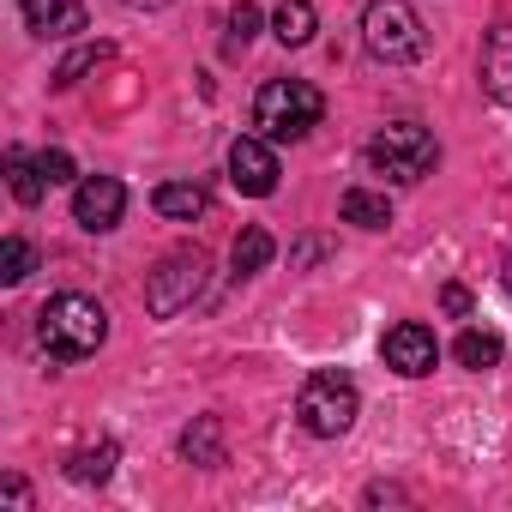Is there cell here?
<instances>
[{
  "label": "cell",
  "mask_w": 512,
  "mask_h": 512,
  "mask_svg": "<svg viewBox=\"0 0 512 512\" xmlns=\"http://www.w3.org/2000/svg\"><path fill=\"white\" fill-rule=\"evenodd\" d=\"M103 338H109V314H103L97 296L67 290V296L43 302V314H37V344H43L55 362H85V356L103 350Z\"/></svg>",
  "instance_id": "6da1fadb"
},
{
  "label": "cell",
  "mask_w": 512,
  "mask_h": 512,
  "mask_svg": "<svg viewBox=\"0 0 512 512\" xmlns=\"http://www.w3.org/2000/svg\"><path fill=\"white\" fill-rule=\"evenodd\" d=\"M500 338L494 332H482V326H464L458 332V344H452V356H458V368H470V374H488V368H500Z\"/></svg>",
  "instance_id": "e0dca14e"
},
{
  "label": "cell",
  "mask_w": 512,
  "mask_h": 512,
  "mask_svg": "<svg viewBox=\"0 0 512 512\" xmlns=\"http://www.w3.org/2000/svg\"><path fill=\"white\" fill-rule=\"evenodd\" d=\"M133 7H169V0H133Z\"/></svg>",
  "instance_id": "83f0119b"
},
{
  "label": "cell",
  "mask_w": 512,
  "mask_h": 512,
  "mask_svg": "<svg viewBox=\"0 0 512 512\" xmlns=\"http://www.w3.org/2000/svg\"><path fill=\"white\" fill-rule=\"evenodd\" d=\"M272 260H278V241H272V229H260V223H247V229L235 235V247H229V272H235V278H260Z\"/></svg>",
  "instance_id": "7c38bea8"
},
{
  "label": "cell",
  "mask_w": 512,
  "mask_h": 512,
  "mask_svg": "<svg viewBox=\"0 0 512 512\" xmlns=\"http://www.w3.org/2000/svg\"><path fill=\"white\" fill-rule=\"evenodd\" d=\"M320 121H326V97L308 79H266L253 91V127H260V139H272V145H284V139L296 145Z\"/></svg>",
  "instance_id": "7a4b0ae2"
},
{
  "label": "cell",
  "mask_w": 512,
  "mask_h": 512,
  "mask_svg": "<svg viewBox=\"0 0 512 512\" xmlns=\"http://www.w3.org/2000/svg\"><path fill=\"white\" fill-rule=\"evenodd\" d=\"M181 458L199 464V470L223 464V428H217V416H193V428L181 434Z\"/></svg>",
  "instance_id": "5bb4252c"
},
{
  "label": "cell",
  "mask_w": 512,
  "mask_h": 512,
  "mask_svg": "<svg viewBox=\"0 0 512 512\" xmlns=\"http://www.w3.org/2000/svg\"><path fill=\"white\" fill-rule=\"evenodd\" d=\"M37 169H43V181H49V187L73 181V157H67V151H37Z\"/></svg>",
  "instance_id": "603a6c76"
},
{
  "label": "cell",
  "mask_w": 512,
  "mask_h": 512,
  "mask_svg": "<svg viewBox=\"0 0 512 512\" xmlns=\"http://www.w3.org/2000/svg\"><path fill=\"white\" fill-rule=\"evenodd\" d=\"M151 205H157V217H169V223H193V217L211 211V193H205L199 181H163V187L151 193Z\"/></svg>",
  "instance_id": "4fadbf2b"
},
{
  "label": "cell",
  "mask_w": 512,
  "mask_h": 512,
  "mask_svg": "<svg viewBox=\"0 0 512 512\" xmlns=\"http://www.w3.org/2000/svg\"><path fill=\"white\" fill-rule=\"evenodd\" d=\"M115 458H121L115 440H97V446H85V452L67 458V476H73V482H109V476H115Z\"/></svg>",
  "instance_id": "ac0fdd59"
},
{
  "label": "cell",
  "mask_w": 512,
  "mask_h": 512,
  "mask_svg": "<svg viewBox=\"0 0 512 512\" xmlns=\"http://www.w3.org/2000/svg\"><path fill=\"white\" fill-rule=\"evenodd\" d=\"M362 43L386 67H404V61L428 55V31H422L410 0H368V7H362Z\"/></svg>",
  "instance_id": "5b68a950"
},
{
  "label": "cell",
  "mask_w": 512,
  "mask_h": 512,
  "mask_svg": "<svg viewBox=\"0 0 512 512\" xmlns=\"http://www.w3.org/2000/svg\"><path fill=\"white\" fill-rule=\"evenodd\" d=\"M380 356H386V368H392V374H404V380H422V374H434V362H440V344H434V332H428L422 320H398V326L380 338Z\"/></svg>",
  "instance_id": "ba28073f"
},
{
  "label": "cell",
  "mask_w": 512,
  "mask_h": 512,
  "mask_svg": "<svg viewBox=\"0 0 512 512\" xmlns=\"http://www.w3.org/2000/svg\"><path fill=\"white\" fill-rule=\"evenodd\" d=\"M19 13L37 37H79L85 31V0H19Z\"/></svg>",
  "instance_id": "8fae6325"
},
{
  "label": "cell",
  "mask_w": 512,
  "mask_h": 512,
  "mask_svg": "<svg viewBox=\"0 0 512 512\" xmlns=\"http://www.w3.org/2000/svg\"><path fill=\"white\" fill-rule=\"evenodd\" d=\"M362 163H368L374 175H386L392 187H416L422 175H434L440 145H434V133H428L422 121H386V127L368 139Z\"/></svg>",
  "instance_id": "3957f363"
},
{
  "label": "cell",
  "mask_w": 512,
  "mask_h": 512,
  "mask_svg": "<svg viewBox=\"0 0 512 512\" xmlns=\"http://www.w3.org/2000/svg\"><path fill=\"white\" fill-rule=\"evenodd\" d=\"M205 278H211L205 247H175V253H163V260L145 272V314H151V320L187 314V308L205 296Z\"/></svg>",
  "instance_id": "277c9868"
},
{
  "label": "cell",
  "mask_w": 512,
  "mask_h": 512,
  "mask_svg": "<svg viewBox=\"0 0 512 512\" xmlns=\"http://www.w3.org/2000/svg\"><path fill=\"white\" fill-rule=\"evenodd\" d=\"M103 61H109V43H85V49H73V55L55 67V85L67 91V85H79V79H85L91 67H103Z\"/></svg>",
  "instance_id": "7402d4cb"
},
{
  "label": "cell",
  "mask_w": 512,
  "mask_h": 512,
  "mask_svg": "<svg viewBox=\"0 0 512 512\" xmlns=\"http://www.w3.org/2000/svg\"><path fill=\"white\" fill-rule=\"evenodd\" d=\"M482 91L512 109V19H500L488 37H482Z\"/></svg>",
  "instance_id": "30bf717a"
},
{
  "label": "cell",
  "mask_w": 512,
  "mask_h": 512,
  "mask_svg": "<svg viewBox=\"0 0 512 512\" xmlns=\"http://www.w3.org/2000/svg\"><path fill=\"white\" fill-rule=\"evenodd\" d=\"M332 253V241H296L290 247V266H314V260H326Z\"/></svg>",
  "instance_id": "cb8c5ba5"
},
{
  "label": "cell",
  "mask_w": 512,
  "mask_h": 512,
  "mask_svg": "<svg viewBox=\"0 0 512 512\" xmlns=\"http://www.w3.org/2000/svg\"><path fill=\"white\" fill-rule=\"evenodd\" d=\"M500 284H506V296H512V253H506V266H500Z\"/></svg>",
  "instance_id": "4316f807"
},
{
  "label": "cell",
  "mask_w": 512,
  "mask_h": 512,
  "mask_svg": "<svg viewBox=\"0 0 512 512\" xmlns=\"http://www.w3.org/2000/svg\"><path fill=\"white\" fill-rule=\"evenodd\" d=\"M223 43H229V55H241L253 37H260V7H253V0H241V7H229V19H223Z\"/></svg>",
  "instance_id": "44dd1931"
},
{
  "label": "cell",
  "mask_w": 512,
  "mask_h": 512,
  "mask_svg": "<svg viewBox=\"0 0 512 512\" xmlns=\"http://www.w3.org/2000/svg\"><path fill=\"white\" fill-rule=\"evenodd\" d=\"M7 175H13V199H19V205H37V199L49 193L37 157H25V151H7Z\"/></svg>",
  "instance_id": "d6986e66"
},
{
  "label": "cell",
  "mask_w": 512,
  "mask_h": 512,
  "mask_svg": "<svg viewBox=\"0 0 512 512\" xmlns=\"http://www.w3.org/2000/svg\"><path fill=\"white\" fill-rule=\"evenodd\" d=\"M338 211H344V223H356V229H386V223H392V199L374 193V187H350V193L338 199Z\"/></svg>",
  "instance_id": "2e32d148"
},
{
  "label": "cell",
  "mask_w": 512,
  "mask_h": 512,
  "mask_svg": "<svg viewBox=\"0 0 512 512\" xmlns=\"http://www.w3.org/2000/svg\"><path fill=\"white\" fill-rule=\"evenodd\" d=\"M229 181H235V193H247V199L278 193V151H272V139L241 133V139L229 145Z\"/></svg>",
  "instance_id": "52a82bcc"
},
{
  "label": "cell",
  "mask_w": 512,
  "mask_h": 512,
  "mask_svg": "<svg viewBox=\"0 0 512 512\" xmlns=\"http://www.w3.org/2000/svg\"><path fill=\"white\" fill-rule=\"evenodd\" d=\"M121 211H127V187L115 175H79V187H73V223L79 229L103 235L121 223Z\"/></svg>",
  "instance_id": "9c48e42d"
},
{
  "label": "cell",
  "mask_w": 512,
  "mask_h": 512,
  "mask_svg": "<svg viewBox=\"0 0 512 512\" xmlns=\"http://www.w3.org/2000/svg\"><path fill=\"white\" fill-rule=\"evenodd\" d=\"M37 272V247L25 235H7L0 241V284H25Z\"/></svg>",
  "instance_id": "ffe728a7"
},
{
  "label": "cell",
  "mask_w": 512,
  "mask_h": 512,
  "mask_svg": "<svg viewBox=\"0 0 512 512\" xmlns=\"http://www.w3.org/2000/svg\"><path fill=\"white\" fill-rule=\"evenodd\" d=\"M440 308L464 320V314H470V290H464V284H446V290H440Z\"/></svg>",
  "instance_id": "d4e9b609"
},
{
  "label": "cell",
  "mask_w": 512,
  "mask_h": 512,
  "mask_svg": "<svg viewBox=\"0 0 512 512\" xmlns=\"http://www.w3.org/2000/svg\"><path fill=\"white\" fill-rule=\"evenodd\" d=\"M272 31H278V43H284V49H308V43H314V31H320V13L308 7V0H284V7L272 13Z\"/></svg>",
  "instance_id": "9a60e30c"
},
{
  "label": "cell",
  "mask_w": 512,
  "mask_h": 512,
  "mask_svg": "<svg viewBox=\"0 0 512 512\" xmlns=\"http://www.w3.org/2000/svg\"><path fill=\"white\" fill-rule=\"evenodd\" d=\"M0 494H7L13 506H31V482H19V476H7V482H0Z\"/></svg>",
  "instance_id": "484cf974"
},
{
  "label": "cell",
  "mask_w": 512,
  "mask_h": 512,
  "mask_svg": "<svg viewBox=\"0 0 512 512\" xmlns=\"http://www.w3.org/2000/svg\"><path fill=\"white\" fill-rule=\"evenodd\" d=\"M356 410H362V392H356V380L338 374V368L308 374L302 392H296V416H302V428H308L314 440H338V434H350Z\"/></svg>",
  "instance_id": "8992f818"
}]
</instances>
